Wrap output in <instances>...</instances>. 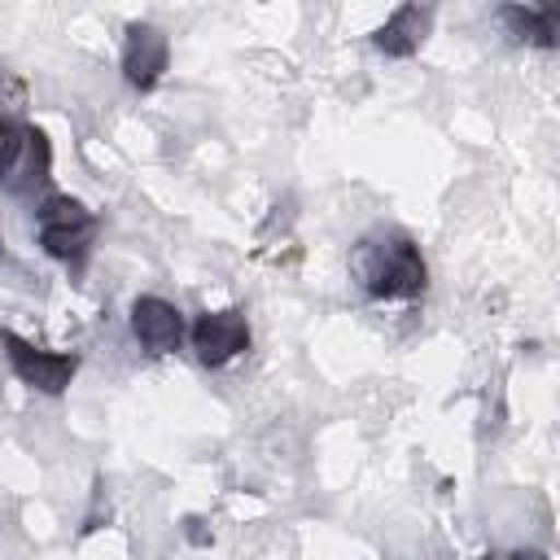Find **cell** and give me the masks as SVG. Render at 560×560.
I'll return each mask as SVG.
<instances>
[{"instance_id": "cell-1", "label": "cell", "mask_w": 560, "mask_h": 560, "mask_svg": "<svg viewBox=\"0 0 560 560\" xmlns=\"http://www.w3.org/2000/svg\"><path fill=\"white\" fill-rule=\"evenodd\" d=\"M354 267L372 298H420L424 293V258L407 236L363 241L354 254Z\"/></svg>"}, {"instance_id": "cell-2", "label": "cell", "mask_w": 560, "mask_h": 560, "mask_svg": "<svg viewBox=\"0 0 560 560\" xmlns=\"http://www.w3.org/2000/svg\"><path fill=\"white\" fill-rule=\"evenodd\" d=\"M35 223H39V245H44L52 258L74 262V267L88 258V249H92V241H96V219H92V210H88L83 201H74V197H44Z\"/></svg>"}, {"instance_id": "cell-3", "label": "cell", "mask_w": 560, "mask_h": 560, "mask_svg": "<svg viewBox=\"0 0 560 560\" xmlns=\"http://www.w3.org/2000/svg\"><path fill=\"white\" fill-rule=\"evenodd\" d=\"M52 171V144L39 127H13L0 140V188L13 197H31L48 184Z\"/></svg>"}, {"instance_id": "cell-4", "label": "cell", "mask_w": 560, "mask_h": 560, "mask_svg": "<svg viewBox=\"0 0 560 560\" xmlns=\"http://www.w3.org/2000/svg\"><path fill=\"white\" fill-rule=\"evenodd\" d=\"M0 346H4V354H9L13 376H18L22 385L39 389V394H61V389L74 381V372H79V354H52V350H39V346L22 341V337L9 332V328L0 332Z\"/></svg>"}, {"instance_id": "cell-5", "label": "cell", "mask_w": 560, "mask_h": 560, "mask_svg": "<svg viewBox=\"0 0 560 560\" xmlns=\"http://www.w3.org/2000/svg\"><path fill=\"white\" fill-rule=\"evenodd\" d=\"M249 346V324L236 306L228 311H206L197 324H192V350L206 368H223L232 363L241 350Z\"/></svg>"}, {"instance_id": "cell-6", "label": "cell", "mask_w": 560, "mask_h": 560, "mask_svg": "<svg viewBox=\"0 0 560 560\" xmlns=\"http://www.w3.org/2000/svg\"><path fill=\"white\" fill-rule=\"evenodd\" d=\"M166 57H171V44L158 26L149 22H131L127 26V44H122V79L140 92L158 88L162 70H166Z\"/></svg>"}, {"instance_id": "cell-7", "label": "cell", "mask_w": 560, "mask_h": 560, "mask_svg": "<svg viewBox=\"0 0 560 560\" xmlns=\"http://www.w3.org/2000/svg\"><path fill=\"white\" fill-rule=\"evenodd\" d=\"M131 332L149 354H171L184 337V315L166 298H136L131 302Z\"/></svg>"}, {"instance_id": "cell-8", "label": "cell", "mask_w": 560, "mask_h": 560, "mask_svg": "<svg viewBox=\"0 0 560 560\" xmlns=\"http://www.w3.org/2000/svg\"><path fill=\"white\" fill-rule=\"evenodd\" d=\"M424 35H429V9L402 4V9L372 35V44H376L385 57H411V52L424 44Z\"/></svg>"}, {"instance_id": "cell-9", "label": "cell", "mask_w": 560, "mask_h": 560, "mask_svg": "<svg viewBox=\"0 0 560 560\" xmlns=\"http://www.w3.org/2000/svg\"><path fill=\"white\" fill-rule=\"evenodd\" d=\"M503 22L512 26L516 39H529L538 48H551L556 44V31H560V9H521V4H508L503 9Z\"/></svg>"}, {"instance_id": "cell-10", "label": "cell", "mask_w": 560, "mask_h": 560, "mask_svg": "<svg viewBox=\"0 0 560 560\" xmlns=\"http://www.w3.org/2000/svg\"><path fill=\"white\" fill-rule=\"evenodd\" d=\"M508 560H547L542 551H516V556H508Z\"/></svg>"}, {"instance_id": "cell-11", "label": "cell", "mask_w": 560, "mask_h": 560, "mask_svg": "<svg viewBox=\"0 0 560 560\" xmlns=\"http://www.w3.org/2000/svg\"><path fill=\"white\" fill-rule=\"evenodd\" d=\"M486 560H490V556H486Z\"/></svg>"}]
</instances>
